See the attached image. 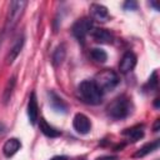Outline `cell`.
Masks as SVG:
<instances>
[{"label": "cell", "mask_w": 160, "mask_h": 160, "mask_svg": "<svg viewBox=\"0 0 160 160\" xmlns=\"http://www.w3.org/2000/svg\"><path fill=\"white\" fill-rule=\"evenodd\" d=\"M49 95H50V105H51V108L54 110L59 111V112H66L68 105L64 102V100L60 96H58L54 91H50Z\"/></svg>", "instance_id": "obj_14"}, {"label": "cell", "mask_w": 160, "mask_h": 160, "mask_svg": "<svg viewBox=\"0 0 160 160\" xmlns=\"http://www.w3.org/2000/svg\"><path fill=\"white\" fill-rule=\"evenodd\" d=\"M159 126H160V120L156 119L155 120V124H154V131H159Z\"/></svg>", "instance_id": "obj_24"}, {"label": "cell", "mask_w": 160, "mask_h": 160, "mask_svg": "<svg viewBox=\"0 0 160 160\" xmlns=\"http://www.w3.org/2000/svg\"><path fill=\"white\" fill-rule=\"evenodd\" d=\"M4 129H5V126H4V124H1V122H0V135H1L2 132H4Z\"/></svg>", "instance_id": "obj_26"}, {"label": "cell", "mask_w": 160, "mask_h": 160, "mask_svg": "<svg viewBox=\"0 0 160 160\" xmlns=\"http://www.w3.org/2000/svg\"><path fill=\"white\" fill-rule=\"evenodd\" d=\"M131 108L132 106H131L130 99L125 95H120L108 105L106 110L110 118L120 120V119H125L131 112Z\"/></svg>", "instance_id": "obj_1"}, {"label": "cell", "mask_w": 160, "mask_h": 160, "mask_svg": "<svg viewBox=\"0 0 160 160\" xmlns=\"http://www.w3.org/2000/svg\"><path fill=\"white\" fill-rule=\"evenodd\" d=\"M72 126L79 134H88L91 129V122L89 118L84 114H76L72 120Z\"/></svg>", "instance_id": "obj_6"}, {"label": "cell", "mask_w": 160, "mask_h": 160, "mask_svg": "<svg viewBox=\"0 0 160 160\" xmlns=\"http://www.w3.org/2000/svg\"><path fill=\"white\" fill-rule=\"evenodd\" d=\"M122 134H124L130 141L135 142V141L142 139V136H144V126H142V125H135V126H132V128H129V129L124 130Z\"/></svg>", "instance_id": "obj_12"}, {"label": "cell", "mask_w": 160, "mask_h": 160, "mask_svg": "<svg viewBox=\"0 0 160 160\" xmlns=\"http://www.w3.org/2000/svg\"><path fill=\"white\" fill-rule=\"evenodd\" d=\"M92 38L96 42H100V44H110L112 42V35L105 30V29H95L92 31Z\"/></svg>", "instance_id": "obj_13"}, {"label": "cell", "mask_w": 160, "mask_h": 160, "mask_svg": "<svg viewBox=\"0 0 160 160\" xmlns=\"http://www.w3.org/2000/svg\"><path fill=\"white\" fill-rule=\"evenodd\" d=\"M94 84L98 86V89L101 92H108L114 90L119 84V76L118 74L111 69H104L99 71L95 75Z\"/></svg>", "instance_id": "obj_2"}, {"label": "cell", "mask_w": 160, "mask_h": 160, "mask_svg": "<svg viewBox=\"0 0 160 160\" xmlns=\"http://www.w3.org/2000/svg\"><path fill=\"white\" fill-rule=\"evenodd\" d=\"M92 30V20L90 18H82L72 25V34L79 41H84L88 34Z\"/></svg>", "instance_id": "obj_5"}, {"label": "cell", "mask_w": 160, "mask_h": 160, "mask_svg": "<svg viewBox=\"0 0 160 160\" xmlns=\"http://www.w3.org/2000/svg\"><path fill=\"white\" fill-rule=\"evenodd\" d=\"M65 56H66V48L64 44H61L55 49V51L52 54V64L55 66H59L65 60Z\"/></svg>", "instance_id": "obj_17"}, {"label": "cell", "mask_w": 160, "mask_h": 160, "mask_svg": "<svg viewBox=\"0 0 160 160\" xmlns=\"http://www.w3.org/2000/svg\"><path fill=\"white\" fill-rule=\"evenodd\" d=\"M14 88H15V78H10L8 84H6V86H5V89H4V92H2V101H4V104L9 102Z\"/></svg>", "instance_id": "obj_18"}, {"label": "cell", "mask_w": 160, "mask_h": 160, "mask_svg": "<svg viewBox=\"0 0 160 160\" xmlns=\"http://www.w3.org/2000/svg\"><path fill=\"white\" fill-rule=\"evenodd\" d=\"M20 148H21L20 140L16 139V138H11V139H9V140L4 144V146H2V152H4V155H5L6 158H11L12 155H15V154L19 151Z\"/></svg>", "instance_id": "obj_10"}, {"label": "cell", "mask_w": 160, "mask_h": 160, "mask_svg": "<svg viewBox=\"0 0 160 160\" xmlns=\"http://www.w3.org/2000/svg\"><path fill=\"white\" fill-rule=\"evenodd\" d=\"M150 5H151V6H154V8H155V10H159V5H158L155 1H151V2H150Z\"/></svg>", "instance_id": "obj_25"}, {"label": "cell", "mask_w": 160, "mask_h": 160, "mask_svg": "<svg viewBox=\"0 0 160 160\" xmlns=\"http://www.w3.org/2000/svg\"><path fill=\"white\" fill-rule=\"evenodd\" d=\"M124 9L125 10H136L138 9V4L135 1H132V0L126 1V2H124Z\"/></svg>", "instance_id": "obj_21"}, {"label": "cell", "mask_w": 160, "mask_h": 160, "mask_svg": "<svg viewBox=\"0 0 160 160\" xmlns=\"http://www.w3.org/2000/svg\"><path fill=\"white\" fill-rule=\"evenodd\" d=\"M96 160H116L115 156H101V158H98Z\"/></svg>", "instance_id": "obj_23"}, {"label": "cell", "mask_w": 160, "mask_h": 160, "mask_svg": "<svg viewBox=\"0 0 160 160\" xmlns=\"http://www.w3.org/2000/svg\"><path fill=\"white\" fill-rule=\"evenodd\" d=\"M26 5H28V1H24V0H15L10 2L6 24H5V31H11L15 28V25L19 22L20 18L24 14Z\"/></svg>", "instance_id": "obj_4"}, {"label": "cell", "mask_w": 160, "mask_h": 160, "mask_svg": "<svg viewBox=\"0 0 160 160\" xmlns=\"http://www.w3.org/2000/svg\"><path fill=\"white\" fill-rule=\"evenodd\" d=\"M159 140H155V141H151V142H148V144H145L144 146H141L132 156L134 158H144V156H146V155H149L150 152H152V151H155V150H158V148H159Z\"/></svg>", "instance_id": "obj_15"}, {"label": "cell", "mask_w": 160, "mask_h": 160, "mask_svg": "<svg viewBox=\"0 0 160 160\" xmlns=\"http://www.w3.org/2000/svg\"><path fill=\"white\" fill-rule=\"evenodd\" d=\"M79 94L85 102L91 105L100 104L102 99V92L98 89L94 81H90V80H85L79 85Z\"/></svg>", "instance_id": "obj_3"}, {"label": "cell", "mask_w": 160, "mask_h": 160, "mask_svg": "<svg viewBox=\"0 0 160 160\" xmlns=\"http://www.w3.org/2000/svg\"><path fill=\"white\" fill-rule=\"evenodd\" d=\"M39 125H40L41 132H42L44 135H46L48 138H56V136L60 135V131L56 130L55 128H52L51 125H49L45 119H40V124H39Z\"/></svg>", "instance_id": "obj_16"}, {"label": "cell", "mask_w": 160, "mask_h": 160, "mask_svg": "<svg viewBox=\"0 0 160 160\" xmlns=\"http://www.w3.org/2000/svg\"><path fill=\"white\" fill-rule=\"evenodd\" d=\"M136 65V56L131 52V51H128L124 54L120 64H119V70L120 72L122 74H126L129 71H131Z\"/></svg>", "instance_id": "obj_8"}, {"label": "cell", "mask_w": 160, "mask_h": 160, "mask_svg": "<svg viewBox=\"0 0 160 160\" xmlns=\"http://www.w3.org/2000/svg\"><path fill=\"white\" fill-rule=\"evenodd\" d=\"M24 42H25L24 36H20V38L16 39V41L14 42L12 48L10 49V51H9L8 56H6V64H8V65L12 64L14 60L18 58V55L20 54V51H21V49H22V46H24Z\"/></svg>", "instance_id": "obj_11"}, {"label": "cell", "mask_w": 160, "mask_h": 160, "mask_svg": "<svg viewBox=\"0 0 160 160\" xmlns=\"http://www.w3.org/2000/svg\"><path fill=\"white\" fill-rule=\"evenodd\" d=\"M90 56L94 61L96 62H105L108 60V54L102 50V49H99V48H95L90 51Z\"/></svg>", "instance_id": "obj_19"}, {"label": "cell", "mask_w": 160, "mask_h": 160, "mask_svg": "<svg viewBox=\"0 0 160 160\" xmlns=\"http://www.w3.org/2000/svg\"><path fill=\"white\" fill-rule=\"evenodd\" d=\"M90 15H91V20H96V21H106L109 19V11L108 9L101 5V4H91L90 5Z\"/></svg>", "instance_id": "obj_7"}, {"label": "cell", "mask_w": 160, "mask_h": 160, "mask_svg": "<svg viewBox=\"0 0 160 160\" xmlns=\"http://www.w3.org/2000/svg\"><path fill=\"white\" fill-rule=\"evenodd\" d=\"M50 160H68V158H66V156H64V155H58V156L51 158Z\"/></svg>", "instance_id": "obj_22"}, {"label": "cell", "mask_w": 160, "mask_h": 160, "mask_svg": "<svg viewBox=\"0 0 160 160\" xmlns=\"http://www.w3.org/2000/svg\"><path fill=\"white\" fill-rule=\"evenodd\" d=\"M28 115H29V120L30 122L34 125L36 124V121L39 120V108H38V100H36V95L32 91L30 98H29V102H28Z\"/></svg>", "instance_id": "obj_9"}, {"label": "cell", "mask_w": 160, "mask_h": 160, "mask_svg": "<svg viewBox=\"0 0 160 160\" xmlns=\"http://www.w3.org/2000/svg\"><path fill=\"white\" fill-rule=\"evenodd\" d=\"M148 86L150 88V90H154V89L158 88V74H156V71H154L152 75L150 76L149 81H148Z\"/></svg>", "instance_id": "obj_20"}]
</instances>
